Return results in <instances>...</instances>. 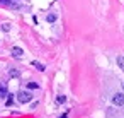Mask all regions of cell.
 Here are the masks:
<instances>
[{
  "label": "cell",
  "mask_w": 124,
  "mask_h": 118,
  "mask_svg": "<svg viewBox=\"0 0 124 118\" xmlns=\"http://www.w3.org/2000/svg\"><path fill=\"white\" fill-rule=\"evenodd\" d=\"M17 99H19L21 103H29V101L32 99V94L27 92V91H24V92H19V94H17Z\"/></svg>",
  "instance_id": "1"
},
{
  "label": "cell",
  "mask_w": 124,
  "mask_h": 118,
  "mask_svg": "<svg viewBox=\"0 0 124 118\" xmlns=\"http://www.w3.org/2000/svg\"><path fill=\"white\" fill-rule=\"evenodd\" d=\"M112 103H114L116 106H124V94H122V92H117V94H114V98H112Z\"/></svg>",
  "instance_id": "2"
},
{
  "label": "cell",
  "mask_w": 124,
  "mask_h": 118,
  "mask_svg": "<svg viewBox=\"0 0 124 118\" xmlns=\"http://www.w3.org/2000/svg\"><path fill=\"white\" fill-rule=\"evenodd\" d=\"M12 55H14L16 58H21V57H22V50L16 46V48H12Z\"/></svg>",
  "instance_id": "3"
},
{
  "label": "cell",
  "mask_w": 124,
  "mask_h": 118,
  "mask_svg": "<svg viewBox=\"0 0 124 118\" xmlns=\"http://www.w3.org/2000/svg\"><path fill=\"white\" fill-rule=\"evenodd\" d=\"M117 65L124 70V57H117Z\"/></svg>",
  "instance_id": "4"
},
{
  "label": "cell",
  "mask_w": 124,
  "mask_h": 118,
  "mask_svg": "<svg viewBox=\"0 0 124 118\" xmlns=\"http://www.w3.org/2000/svg\"><path fill=\"white\" fill-rule=\"evenodd\" d=\"M9 75H10V77H19V70H16V69H12V70L9 72Z\"/></svg>",
  "instance_id": "5"
},
{
  "label": "cell",
  "mask_w": 124,
  "mask_h": 118,
  "mask_svg": "<svg viewBox=\"0 0 124 118\" xmlns=\"http://www.w3.org/2000/svg\"><path fill=\"white\" fill-rule=\"evenodd\" d=\"M7 96V91H5V87L4 86H0V98H5Z\"/></svg>",
  "instance_id": "6"
},
{
  "label": "cell",
  "mask_w": 124,
  "mask_h": 118,
  "mask_svg": "<svg viewBox=\"0 0 124 118\" xmlns=\"http://www.w3.org/2000/svg\"><path fill=\"white\" fill-rule=\"evenodd\" d=\"M46 19H48V22H54V21H56V16H54V14H49Z\"/></svg>",
  "instance_id": "7"
},
{
  "label": "cell",
  "mask_w": 124,
  "mask_h": 118,
  "mask_svg": "<svg viewBox=\"0 0 124 118\" xmlns=\"http://www.w3.org/2000/svg\"><path fill=\"white\" fill-rule=\"evenodd\" d=\"M32 65H34V67H36V69H38V70H41V72H43V70H44V67H43V65H41V63H38V62H34V63H32Z\"/></svg>",
  "instance_id": "8"
},
{
  "label": "cell",
  "mask_w": 124,
  "mask_h": 118,
  "mask_svg": "<svg viewBox=\"0 0 124 118\" xmlns=\"http://www.w3.org/2000/svg\"><path fill=\"white\" fill-rule=\"evenodd\" d=\"M27 87H29V89H38V84H36V82H29Z\"/></svg>",
  "instance_id": "9"
},
{
  "label": "cell",
  "mask_w": 124,
  "mask_h": 118,
  "mask_svg": "<svg viewBox=\"0 0 124 118\" xmlns=\"http://www.w3.org/2000/svg\"><path fill=\"white\" fill-rule=\"evenodd\" d=\"M12 103H14V99H12V96H9L7 101H5V104H7V106H12Z\"/></svg>",
  "instance_id": "10"
},
{
  "label": "cell",
  "mask_w": 124,
  "mask_h": 118,
  "mask_svg": "<svg viewBox=\"0 0 124 118\" xmlns=\"http://www.w3.org/2000/svg\"><path fill=\"white\" fill-rule=\"evenodd\" d=\"M65 101H66L65 96H58V103H65Z\"/></svg>",
  "instance_id": "11"
},
{
  "label": "cell",
  "mask_w": 124,
  "mask_h": 118,
  "mask_svg": "<svg viewBox=\"0 0 124 118\" xmlns=\"http://www.w3.org/2000/svg\"><path fill=\"white\" fill-rule=\"evenodd\" d=\"M2 29H4V31H9V29H10V26H9V24H4V26H2Z\"/></svg>",
  "instance_id": "12"
},
{
  "label": "cell",
  "mask_w": 124,
  "mask_h": 118,
  "mask_svg": "<svg viewBox=\"0 0 124 118\" xmlns=\"http://www.w3.org/2000/svg\"><path fill=\"white\" fill-rule=\"evenodd\" d=\"M60 118H68V116H66V115H61V116H60Z\"/></svg>",
  "instance_id": "13"
},
{
  "label": "cell",
  "mask_w": 124,
  "mask_h": 118,
  "mask_svg": "<svg viewBox=\"0 0 124 118\" xmlns=\"http://www.w3.org/2000/svg\"><path fill=\"white\" fill-rule=\"evenodd\" d=\"M12 2H17V0H12Z\"/></svg>",
  "instance_id": "14"
},
{
  "label": "cell",
  "mask_w": 124,
  "mask_h": 118,
  "mask_svg": "<svg viewBox=\"0 0 124 118\" xmlns=\"http://www.w3.org/2000/svg\"><path fill=\"white\" fill-rule=\"evenodd\" d=\"M122 89H124V84H122Z\"/></svg>",
  "instance_id": "15"
}]
</instances>
